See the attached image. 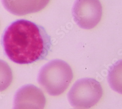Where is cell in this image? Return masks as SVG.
I'll use <instances>...</instances> for the list:
<instances>
[{"instance_id": "cell-1", "label": "cell", "mask_w": 122, "mask_h": 109, "mask_svg": "<svg viewBox=\"0 0 122 109\" xmlns=\"http://www.w3.org/2000/svg\"><path fill=\"white\" fill-rule=\"evenodd\" d=\"M2 44L7 57L19 64L44 60L52 46L44 27L24 19L14 21L6 28Z\"/></svg>"}, {"instance_id": "cell-2", "label": "cell", "mask_w": 122, "mask_h": 109, "mask_svg": "<svg viewBox=\"0 0 122 109\" xmlns=\"http://www.w3.org/2000/svg\"><path fill=\"white\" fill-rule=\"evenodd\" d=\"M73 78V73L70 66L63 60L55 59L41 69L38 82L49 95L58 96L64 93Z\"/></svg>"}, {"instance_id": "cell-3", "label": "cell", "mask_w": 122, "mask_h": 109, "mask_svg": "<svg viewBox=\"0 0 122 109\" xmlns=\"http://www.w3.org/2000/svg\"><path fill=\"white\" fill-rule=\"evenodd\" d=\"M103 95V88L96 79L86 78L77 80L67 94L68 100L74 108L88 109L95 106Z\"/></svg>"}, {"instance_id": "cell-4", "label": "cell", "mask_w": 122, "mask_h": 109, "mask_svg": "<svg viewBox=\"0 0 122 109\" xmlns=\"http://www.w3.org/2000/svg\"><path fill=\"white\" fill-rule=\"evenodd\" d=\"M72 14L74 21L80 27L92 29L101 21L102 6L99 0H75Z\"/></svg>"}, {"instance_id": "cell-5", "label": "cell", "mask_w": 122, "mask_h": 109, "mask_svg": "<svg viewBox=\"0 0 122 109\" xmlns=\"http://www.w3.org/2000/svg\"><path fill=\"white\" fill-rule=\"evenodd\" d=\"M46 99L43 92L36 86H23L15 93L13 109H44Z\"/></svg>"}, {"instance_id": "cell-6", "label": "cell", "mask_w": 122, "mask_h": 109, "mask_svg": "<svg viewBox=\"0 0 122 109\" xmlns=\"http://www.w3.org/2000/svg\"><path fill=\"white\" fill-rule=\"evenodd\" d=\"M49 2L50 0H2L7 10L16 16L39 12L45 8Z\"/></svg>"}, {"instance_id": "cell-7", "label": "cell", "mask_w": 122, "mask_h": 109, "mask_svg": "<svg viewBox=\"0 0 122 109\" xmlns=\"http://www.w3.org/2000/svg\"><path fill=\"white\" fill-rule=\"evenodd\" d=\"M107 80L111 88L122 94V59L110 67Z\"/></svg>"}, {"instance_id": "cell-8", "label": "cell", "mask_w": 122, "mask_h": 109, "mask_svg": "<svg viewBox=\"0 0 122 109\" xmlns=\"http://www.w3.org/2000/svg\"><path fill=\"white\" fill-rule=\"evenodd\" d=\"M12 80L13 74L10 67L5 61L0 59V92L7 89Z\"/></svg>"}]
</instances>
